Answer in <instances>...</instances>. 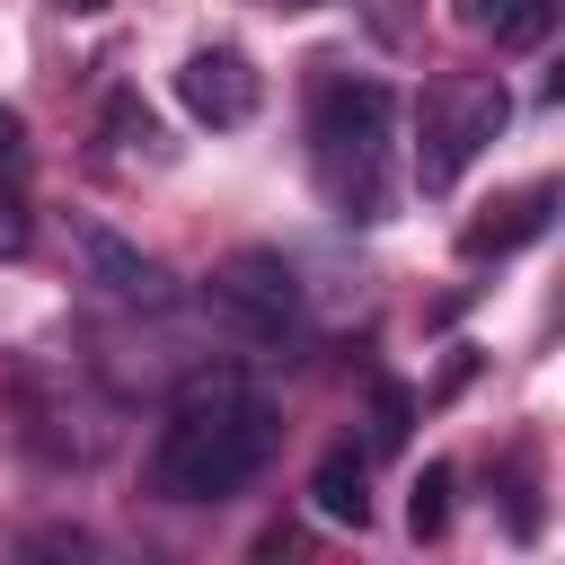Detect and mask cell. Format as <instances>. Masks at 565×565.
I'll return each mask as SVG.
<instances>
[{"label": "cell", "instance_id": "obj_15", "mask_svg": "<svg viewBox=\"0 0 565 565\" xmlns=\"http://www.w3.org/2000/svg\"><path fill=\"white\" fill-rule=\"evenodd\" d=\"M26 159V124H18V106H0V168H18Z\"/></svg>", "mask_w": 565, "mask_h": 565}, {"label": "cell", "instance_id": "obj_11", "mask_svg": "<svg viewBox=\"0 0 565 565\" xmlns=\"http://www.w3.org/2000/svg\"><path fill=\"white\" fill-rule=\"evenodd\" d=\"M406 530H415V539H441V530H450V468H441V459H433V468L415 477V503H406Z\"/></svg>", "mask_w": 565, "mask_h": 565}, {"label": "cell", "instance_id": "obj_9", "mask_svg": "<svg viewBox=\"0 0 565 565\" xmlns=\"http://www.w3.org/2000/svg\"><path fill=\"white\" fill-rule=\"evenodd\" d=\"M309 503H318L327 521H344V530H362V521H371V468H362V450H353V441H335V450L309 468Z\"/></svg>", "mask_w": 565, "mask_h": 565}, {"label": "cell", "instance_id": "obj_17", "mask_svg": "<svg viewBox=\"0 0 565 565\" xmlns=\"http://www.w3.org/2000/svg\"><path fill=\"white\" fill-rule=\"evenodd\" d=\"M265 9H300V0H265Z\"/></svg>", "mask_w": 565, "mask_h": 565}, {"label": "cell", "instance_id": "obj_1", "mask_svg": "<svg viewBox=\"0 0 565 565\" xmlns=\"http://www.w3.org/2000/svg\"><path fill=\"white\" fill-rule=\"evenodd\" d=\"M265 450H274V406L256 397L247 371L212 362L168 397V424H159L141 477L159 503H221L265 468Z\"/></svg>", "mask_w": 565, "mask_h": 565}, {"label": "cell", "instance_id": "obj_13", "mask_svg": "<svg viewBox=\"0 0 565 565\" xmlns=\"http://www.w3.org/2000/svg\"><path fill=\"white\" fill-rule=\"evenodd\" d=\"M503 486H512V494H503V503H512V539H539V503H530V459H512V468H503Z\"/></svg>", "mask_w": 565, "mask_h": 565}, {"label": "cell", "instance_id": "obj_16", "mask_svg": "<svg viewBox=\"0 0 565 565\" xmlns=\"http://www.w3.org/2000/svg\"><path fill=\"white\" fill-rule=\"evenodd\" d=\"M62 9H71V18H97V9H115V0H62Z\"/></svg>", "mask_w": 565, "mask_h": 565}, {"label": "cell", "instance_id": "obj_4", "mask_svg": "<svg viewBox=\"0 0 565 565\" xmlns=\"http://www.w3.org/2000/svg\"><path fill=\"white\" fill-rule=\"evenodd\" d=\"M203 300H212V318H221L238 344H282V335L300 327V274H291V256H274V247L221 256Z\"/></svg>", "mask_w": 565, "mask_h": 565}, {"label": "cell", "instance_id": "obj_14", "mask_svg": "<svg viewBox=\"0 0 565 565\" xmlns=\"http://www.w3.org/2000/svg\"><path fill=\"white\" fill-rule=\"evenodd\" d=\"M0 256H26V203H18V185H0Z\"/></svg>", "mask_w": 565, "mask_h": 565}, {"label": "cell", "instance_id": "obj_12", "mask_svg": "<svg viewBox=\"0 0 565 565\" xmlns=\"http://www.w3.org/2000/svg\"><path fill=\"white\" fill-rule=\"evenodd\" d=\"M406 424H415V397H406V388H380V406H371V441H380V450H397V441H406Z\"/></svg>", "mask_w": 565, "mask_h": 565}, {"label": "cell", "instance_id": "obj_2", "mask_svg": "<svg viewBox=\"0 0 565 565\" xmlns=\"http://www.w3.org/2000/svg\"><path fill=\"white\" fill-rule=\"evenodd\" d=\"M309 168L344 221H388L397 203V97L371 71H318L309 88Z\"/></svg>", "mask_w": 565, "mask_h": 565}, {"label": "cell", "instance_id": "obj_5", "mask_svg": "<svg viewBox=\"0 0 565 565\" xmlns=\"http://www.w3.org/2000/svg\"><path fill=\"white\" fill-rule=\"evenodd\" d=\"M256 97H265V79H256V62L238 44H194L177 62V106L194 124H212V132H238L256 115Z\"/></svg>", "mask_w": 565, "mask_h": 565}, {"label": "cell", "instance_id": "obj_10", "mask_svg": "<svg viewBox=\"0 0 565 565\" xmlns=\"http://www.w3.org/2000/svg\"><path fill=\"white\" fill-rule=\"evenodd\" d=\"M106 141H115V150H141V159H159V115H150L132 88H115V97H106Z\"/></svg>", "mask_w": 565, "mask_h": 565}, {"label": "cell", "instance_id": "obj_18", "mask_svg": "<svg viewBox=\"0 0 565 565\" xmlns=\"http://www.w3.org/2000/svg\"><path fill=\"white\" fill-rule=\"evenodd\" d=\"M300 9H318V0H300Z\"/></svg>", "mask_w": 565, "mask_h": 565}, {"label": "cell", "instance_id": "obj_3", "mask_svg": "<svg viewBox=\"0 0 565 565\" xmlns=\"http://www.w3.org/2000/svg\"><path fill=\"white\" fill-rule=\"evenodd\" d=\"M503 124H512L503 79H486V71H450V79H433V88L415 97V185H424V194H450Z\"/></svg>", "mask_w": 565, "mask_h": 565}, {"label": "cell", "instance_id": "obj_7", "mask_svg": "<svg viewBox=\"0 0 565 565\" xmlns=\"http://www.w3.org/2000/svg\"><path fill=\"white\" fill-rule=\"evenodd\" d=\"M450 18L468 35H494V53H530V44H547L556 0H450Z\"/></svg>", "mask_w": 565, "mask_h": 565}, {"label": "cell", "instance_id": "obj_6", "mask_svg": "<svg viewBox=\"0 0 565 565\" xmlns=\"http://www.w3.org/2000/svg\"><path fill=\"white\" fill-rule=\"evenodd\" d=\"M547 212H556V185H521V194H503V203H486V221H468L459 230V256H512V247H530L539 230H547Z\"/></svg>", "mask_w": 565, "mask_h": 565}, {"label": "cell", "instance_id": "obj_8", "mask_svg": "<svg viewBox=\"0 0 565 565\" xmlns=\"http://www.w3.org/2000/svg\"><path fill=\"white\" fill-rule=\"evenodd\" d=\"M79 256H88V274H97L106 291H124V300H168V274H159L141 247H124L115 230L88 221V230H79Z\"/></svg>", "mask_w": 565, "mask_h": 565}]
</instances>
